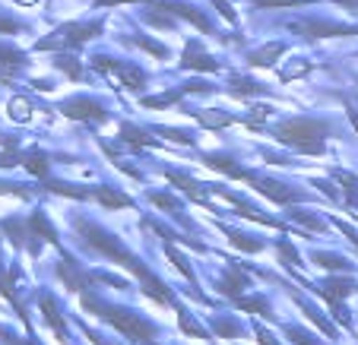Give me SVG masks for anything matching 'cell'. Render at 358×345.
<instances>
[{
    "mask_svg": "<svg viewBox=\"0 0 358 345\" xmlns=\"http://www.w3.org/2000/svg\"><path fill=\"white\" fill-rule=\"evenodd\" d=\"M270 115H273V108H254V115L248 117V124H250V127H260V124H264Z\"/></svg>",
    "mask_w": 358,
    "mask_h": 345,
    "instance_id": "obj_32",
    "label": "cell"
},
{
    "mask_svg": "<svg viewBox=\"0 0 358 345\" xmlns=\"http://www.w3.org/2000/svg\"><path fill=\"white\" fill-rule=\"evenodd\" d=\"M355 291V282H327V298L330 301H339V298H345V295H352Z\"/></svg>",
    "mask_w": 358,
    "mask_h": 345,
    "instance_id": "obj_19",
    "label": "cell"
},
{
    "mask_svg": "<svg viewBox=\"0 0 358 345\" xmlns=\"http://www.w3.org/2000/svg\"><path fill=\"white\" fill-rule=\"evenodd\" d=\"M213 7H216L219 13H222V16H225V20H229V22H235V20H238V16H235V10L229 7V0H213Z\"/></svg>",
    "mask_w": 358,
    "mask_h": 345,
    "instance_id": "obj_35",
    "label": "cell"
},
{
    "mask_svg": "<svg viewBox=\"0 0 358 345\" xmlns=\"http://www.w3.org/2000/svg\"><path fill=\"white\" fill-rule=\"evenodd\" d=\"M314 263L317 266H324V270H336V272H345L349 270V263H345L343 257H336V254H314Z\"/></svg>",
    "mask_w": 358,
    "mask_h": 345,
    "instance_id": "obj_17",
    "label": "cell"
},
{
    "mask_svg": "<svg viewBox=\"0 0 358 345\" xmlns=\"http://www.w3.org/2000/svg\"><path fill=\"white\" fill-rule=\"evenodd\" d=\"M101 29H105V22L101 20H92V22H70V26H61L51 38H41L38 51H73V47H83L86 41H92L95 35H101Z\"/></svg>",
    "mask_w": 358,
    "mask_h": 345,
    "instance_id": "obj_4",
    "label": "cell"
},
{
    "mask_svg": "<svg viewBox=\"0 0 358 345\" xmlns=\"http://www.w3.org/2000/svg\"><path fill=\"white\" fill-rule=\"evenodd\" d=\"M292 29H298L308 38H339V35H358V29L352 26H339V22H327V20H308V22H295Z\"/></svg>",
    "mask_w": 358,
    "mask_h": 345,
    "instance_id": "obj_8",
    "label": "cell"
},
{
    "mask_svg": "<svg viewBox=\"0 0 358 345\" xmlns=\"http://www.w3.org/2000/svg\"><path fill=\"white\" fill-rule=\"evenodd\" d=\"M29 225H32L35 231H38L41 237H45V241H51V244H57V231L51 228V225H48V219H45V212H35L32 219H29Z\"/></svg>",
    "mask_w": 358,
    "mask_h": 345,
    "instance_id": "obj_15",
    "label": "cell"
},
{
    "mask_svg": "<svg viewBox=\"0 0 358 345\" xmlns=\"http://www.w3.org/2000/svg\"><path fill=\"white\" fill-rule=\"evenodd\" d=\"M257 339H260V345H273V339H270V332H264V330H260V332H257Z\"/></svg>",
    "mask_w": 358,
    "mask_h": 345,
    "instance_id": "obj_41",
    "label": "cell"
},
{
    "mask_svg": "<svg viewBox=\"0 0 358 345\" xmlns=\"http://www.w3.org/2000/svg\"><path fill=\"white\" fill-rule=\"evenodd\" d=\"M196 117H200V124H206V127H225V124H231V115H225V111H222V115H219L216 108H210V111H200V115H196Z\"/></svg>",
    "mask_w": 358,
    "mask_h": 345,
    "instance_id": "obj_18",
    "label": "cell"
},
{
    "mask_svg": "<svg viewBox=\"0 0 358 345\" xmlns=\"http://www.w3.org/2000/svg\"><path fill=\"white\" fill-rule=\"evenodd\" d=\"M327 133H330V121H324V117H292L276 127V140L289 142L301 152H324Z\"/></svg>",
    "mask_w": 358,
    "mask_h": 345,
    "instance_id": "obj_1",
    "label": "cell"
},
{
    "mask_svg": "<svg viewBox=\"0 0 358 345\" xmlns=\"http://www.w3.org/2000/svg\"><path fill=\"white\" fill-rule=\"evenodd\" d=\"M140 47H146L149 54H156V57H169V47H165V45H156V41H143V38H140Z\"/></svg>",
    "mask_w": 358,
    "mask_h": 345,
    "instance_id": "obj_33",
    "label": "cell"
},
{
    "mask_svg": "<svg viewBox=\"0 0 358 345\" xmlns=\"http://www.w3.org/2000/svg\"><path fill=\"white\" fill-rule=\"evenodd\" d=\"M231 92H238V95H257V92H264V86H260V82H254V80H235Z\"/></svg>",
    "mask_w": 358,
    "mask_h": 345,
    "instance_id": "obj_23",
    "label": "cell"
},
{
    "mask_svg": "<svg viewBox=\"0 0 358 345\" xmlns=\"http://www.w3.org/2000/svg\"><path fill=\"white\" fill-rule=\"evenodd\" d=\"M169 257H171V263H175L178 270L184 272V276H187V279H194V270H190V266H187V260H184L181 254H175V247H169Z\"/></svg>",
    "mask_w": 358,
    "mask_h": 345,
    "instance_id": "obj_27",
    "label": "cell"
},
{
    "mask_svg": "<svg viewBox=\"0 0 358 345\" xmlns=\"http://www.w3.org/2000/svg\"><path fill=\"white\" fill-rule=\"evenodd\" d=\"M231 244H238V247H244V251H260V241H250L248 235H229Z\"/></svg>",
    "mask_w": 358,
    "mask_h": 345,
    "instance_id": "obj_30",
    "label": "cell"
},
{
    "mask_svg": "<svg viewBox=\"0 0 358 345\" xmlns=\"http://www.w3.org/2000/svg\"><path fill=\"white\" fill-rule=\"evenodd\" d=\"M336 3H343V7H349V10L358 7V0H336Z\"/></svg>",
    "mask_w": 358,
    "mask_h": 345,
    "instance_id": "obj_43",
    "label": "cell"
},
{
    "mask_svg": "<svg viewBox=\"0 0 358 345\" xmlns=\"http://www.w3.org/2000/svg\"><path fill=\"white\" fill-rule=\"evenodd\" d=\"M248 276H244L241 270H238V266H231V272H229V279H225L222 282V291L225 295H231V298H238V295H241V288H248Z\"/></svg>",
    "mask_w": 358,
    "mask_h": 345,
    "instance_id": "obj_12",
    "label": "cell"
},
{
    "mask_svg": "<svg viewBox=\"0 0 358 345\" xmlns=\"http://www.w3.org/2000/svg\"><path fill=\"white\" fill-rule=\"evenodd\" d=\"M86 307L89 311H99V317H105L111 326H117L130 342H152V336H156V326L134 311H121V307H111V304H95L92 298H86Z\"/></svg>",
    "mask_w": 358,
    "mask_h": 345,
    "instance_id": "obj_2",
    "label": "cell"
},
{
    "mask_svg": "<svg viewBox=\"0 0 358 345\" xmlns=\"http://www.w3.org/2000/svg\"><path fill=\"white\" fill-rule=\"evenodd\" d=\"M216 330L222 332V336H241V326H238L235 320H216Z\"/></svg>",
    "mask_w": 358,
    "mask_h": 345,
    "instance_id": "obj_26",
    "label": "cell"
},
{
    "mask_svg": "<svg viewBox=\"0 0 358 345\" xmlns=\"http://www.w3.org/2000/svg\"><path fill=\"white\" fill-rule=\"evenodd\" d=\"M20 29H22V22H20V20L0 16V35H13V32H20Z\"/></svg>",
    "mask_w": 358,
    "mask_h": 345,
    "instance_id": "obj_29",
    "label": "cell"
},
{
    "mask_svg": "<svg viewBox=\"0 0 358 345\" xmlns=\"http://www.w3.org/2000/svg\"><path fill=\"white\" fill-rule=\"evenodd\" d=\"M57 67L67 70L70 80H76V76H80V64H70V57H61V61H57Z\"/></svg>",
    "mask_w": 358,
    "mask_h": 345,
    "instance_id": "obj_36",
    "label": "cell"
},
{
    "mask_svg": "<svg viewBox=\"0 0 358 345\" xmlns=\"http://www.w3.org/2000/svg\"><path fill=\"white\" fill-rule=\"evenodd\" d=\"M16 3H26V7H32V3H38V0H16Z\"/></svg>",
    "mask_w": 358,
    "mask_h": 345,
    "instance_id": "obj_44",
    "label": "cell"
},
{
    "mask_svg": "<svg viewBox=\"0 0 358 345\" xmlns=\"http://www.w3.org/2000/svg\"><path fill=\"white\" fill-rule=\"evenodd\" d=\"M152 203L162 206V210L178 212V200H175V196H169V193H152Z\"/></svg>",
    "mask_w": 358,
    "mask_h": 345,
    "instance_id": "obj_25",
    "label": "cell"
},
{
    "mask_svg": "<svg viewBox=\"0 0 358 345\" xmlns=\"http://www.w3.org/2000/svg\"><path fill=\"white\" fill-rule=\"evenodd\" d=\"M3 187H10V184H0V190H3Z\"/></svg>",
    "mask_w": 358,
    "mask_h": 345,
    "instance_id": "obj_45",
    "label": "cell"
},
{
    "mask_svg": "<svg viewBox=\"0 0 358 345\" xmlns=\"http://www.w3.org/2000/svg\"><path fill=\"white\" fill-rule=\"evenodd\" d=\"M22 165H26L29 171H35V175H48V156L41 149H32V152H26V156H22Z\"/></svg>",
    "mask_w": 358,
    "mask_h": 345,
    "instance_id": "obj_14",
    "label": "cell"
},
{
    "mask_svg": "<svg viewBox=\"0 0 358 345\" xmlns=\"http://www.w3.org/2000/svg\"><path fill=\"white\" fill-rule=\"evenodd\" d=\"M181 67H187V70H206V73H216V70H219V64L213 61L210 54H203V51H200V45H196V41H187V51H184V57H181Z\"/></svg>",
    "mask_w": 358,
    "mask_h": 345,
    "instance_id": "obj_9",
    "label": "cell"
},
{
    "mask_svg": "<svg viewBox=\"0 0 358 345\" xmlns=\"http://www.w3.org/2000/svg\"><path fill=\"white\" fill-rule=\"evenodd\" d=\"M279 254H282V257L289 260V266H298V254H295V247H292L289 241H282V244H279Z\"/></svg>",
    "mask_w": 358,
    "mask_h": 345,
    "instance_id": "obj_34",
    "label": "cell"
},
{
    "mask_svg": "<svg viewBox=\"0 0 358 345\" xmlns=\"http://www.w3.org/2000/svg\"><path fill=\"white\" fill-rule=\"evenodd\" d=\"M61 111L67 117H76V121H105V117H108L105 105L95 102V98H89V95H80V98H70V102H64Z\"/></svg>",
    "mask_w": 358,
    "mask_h": 345,
    "instance_id": "obj_7",
    "label": "cell"
},
{
    "mask_svg": "<svg viewBox=\"0 0 358 345\" xmlns=\"http://www.w3.org/2000/svg\"><path fill=\"white\" fill-rule=\"evenodd\" d=\"M115 3H149V0H99V7H115Z\"/></svg>",
    "mask_w": 358,
    "mask_h": 345,
    "instance_id": "obj_40",
    "label": "cell"
},
{
    "mask_svg": "<svg viewBox=\"0 0 358 345\" xmlns=\"http://www.w3.org/2000/svg\"><path fill=\"white\" fill-rule=\"evenodd\" d=\"M349 121H352V127H355V130H358V111H355V108H352V105H349Z\"/></svg>",
    "mask_w": 358,
    "mask_h": 345,
    "instance_id": "obj_42",
    "label": "cell"
},
{
    "mask_svg": "<svg viewBox=\"0 0 358 345\" xmlns=\"http://www.w3.org/2000/svg\"><path fill=\"white\" fill-rule=\"evenodd\" d=\"M121 136H124L127 142H134V146H149V142H152L146 133H143V130L130 127V124H124V127H121Z\"/></svg>",
    "mask_w": 358,
    "mask_h": 345,
    "instance_id": "obj_20",
    "label": "cell"
},
{
    "mask_svg": "<svg viewBox=\"0 0 358 345\" xmlns=\"http://www.w3.org/2000/svg\"><path fill=\"white\" fill-rule=\"evenodd\" d=\"M95 70H105V73L121 76V86L134 89V92H140V89L146 86V73H143L140 67H130V64H117V61H108V57H95Z\"/></svg>",
    "mask_w": 358,
    "mask_h": 345,
    "instance_id": "obj_5",
    "label": "cell"
},
{
    "mask_svg": "<svg viewBox=\"0 0 358 345\" xmlns=\"http://www.w3.org/2000/svg\"><path fill=\"white\" fill-rule=\"evenodd\" d=\"M41 311H45V320H48V323L57 330V336L64 339V320H61V314H57V304L48 298V295H41Z\"/></svg>",
    "mask_w": 358,
    "mask_h": 345,
    "instance_id": "obj_13",
    "label": "cell"
},
{
    "mask_svg": "<svg viewBox=\"0 0 358 345\" xmlns=\"http://www.w3.org/2000/svg\"><path fill=\"white\" fill-rule=\"evenodd\" d=\"M285 336L292 339V342H298V345H317L314 342L311 336H308V332H301V330H295V326H289V330H285Z\"/></svg>",
    "mask_w": 358,
    "mask_h": 345,
    "instance_id": "obj_28",
    "label": "cell"
},
{
    "mask_svg": "<svg viewBox=\"0 0 358 345\" xmlns=\"http://www.w3.org/2000/svg\"><path fill=\"white\" fill-rule=\"evenodd\" d=\"M10 117H13V121H29V117H32L26 98H13V102H10Z\"/></svg>",
    "mask_w": 358,
    "mask_h": 345,
    "instance_id": "obj_22",
    "label": "cell"
},
{
    "mask_svg": "<svg viewBox=\"0 0 358 345\" xmlns=\"http://www.w3.org/2000/svg\"><path fill=\"white\" fill-rule=\"evenodd\" d=\"M159 133H165V136H169V140H178V142H184V146H187V142H190V136H187V133H181V130L162 127V130H159Z\"/></svg>",
    "mask_w": 358,
    "mask_h": 345,
    "instance_id": "obj_38",
    "label": "cell"
},
{
    "mask_svg": "<svg viewBox=\"0 0 358 345\" xmlns=\"http://www.w3.org/2000/svg\"><path fill=\"white\" fill-rule=\"evenodd\" d=\"M95 200H101L105 206H111V210H117V206H130V196L124 193H115L111 187H101L99 193H95Z\"/></svg>",
    "mask_w": 358,
    "mask_h": 345,
    "instance_id": "obj_16",
    "label": "cell"
},
{
    "mask_svg": "<svg viewBox=\"0 0 358 345\" xmlns=\"http://www.w3.org/2000/svg\"><path fill=\"white\" fill-rule=\"evenodd\" d=\"M76 228L83 231V237H86V244H89V247H95V251H99L101 257L121 260V263H124V266H130V270H134L140 279H146V276H149V270H146V266H140V260H136V257H130V254L124 251L121 244H117V237H111L108 231H101L99 225L86 222V219H80V222H76Z\"/></svg>",
    "mask_w": 358,
    "mask_h": 345,
    "instance_id": "obj_3",
    "label": "cell"
},
{
    "mask_svg": "<svg viewBox=\"0 0 358 345\" xmlns=\"http://www.w3.org/2000/svg\"><path fill=\"white\" fill-rule=\"evenodd\" d=\"M308 70H311V67H308V64H304V61H301V64H295V67H289V70H285V73H282V80H285V82H289V80H292V76H298V73H308Z\"/></svg>",
    "mask_w": 358,
    "mask_h": 345,
    "instance_id": "obj_39",
    "label": "cell"
},
{
    "mask_svg": "<svg viewBox=\"0 0 358 345\" xmlns=\"http://www.w3.org/2000/svg\"><path fill=\"white\" fill-rule=\"evenodd\" d=\"M282 54H285V45H282V41H270V45H264L260 51H250L248 64H250V67H270V64L279 61Z\"/></svg>",
    "mask_w": 358,
    "mask_h": 345,
    "instance_id": "obj_11",
    "label": "cell"
},
{
    "mask_svg": "<svg viewBox=\"0 0 358 345\" xmlns=\"http://www.w3.org/2000/svg\"><path fill=\"white\" fill-rule=\"evenodd\" d=\"M146 22H152V26H159V29H171V20H169V16H159L156 10H152V13H146Z\"/></svg>",
    "mask_w": 358,
    "mask_h": 345,
    "instance_id": "obj_37",
    "label": "cell"
},
{
    "mask_svg": "<svg viewBox=\"0 0 358 345\" xmlns=\"http://www.w3.org/2000/svg\"><path fill=\"white\" fill-rule=\"evenodd\" d=\"M314 0H254V7H304Z\"/></svg>",
    "mask_w": 358,
    "mask_h": 345,
    "instance_id": "obj_24",
    "label": "cell"
},
{
    "mask_svg": "<svg viewBox=\"0 0 358 345\" xmlns=\"http://www.w3.org/2000/svg\"><path fill=\"white\" fill-rule=\"evenodd\" d=\"M156 10H165V13L171 16H181V20L194 22L196 29H203V32H213V22L206 20V13H200V10H194L190 3H184V0H149Z\"/></svg>",
    "mask_w": 358,
    "mask_h": 345,
    "instance_id": "obj_6",
    "label": "cell"
},
{
    "mask_svg": "<svg viewBox=\"0 0 358 345\" xmlns=\"http://www.w3.org/2000/svg\"><path fill=\"white\" fill-rule=\"evenodd\" d=\"M295 219L301 225H308L311 231H324V222H320V219H314V216H308V212H295Z\"/></svg>",
    "mask_w": 358,
    "mask_h": 345,
    "instance_id": "obj_31",
    "label": "cell"
},
{
    "mask_svg": "<svg viewBox=\"0 0 358 345\" xmlns=\"http://www.w3.org/2000/svg\"><path fill=\"white\" fill-rule=\"evenodd\" d=\"M238 304H241L244 311H257V314H264V317H270V301L266 298H238Z\"/></svg>",
    "mask_w": 358,
    "mask_h": 345,
    "instance_id": "obj_21",
    "label": "cell"
},
{
    "mask_svg": "<svg viewBox=\"0 0 358 345\" xmlns=\"http://www.w3.org/2000/svg\"><path fill=\"white\" fill-rule=\"evenodd\" d=\"M26 67V54H22L20 47L13 45H0V73L3 76H13Z\"/></svg>",
    "mask_w": 358,
    "mask_h": 345,
    "instance_id": "obj_10",
    "label": "cell"
}]
</instances>
